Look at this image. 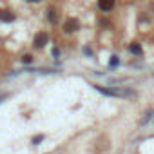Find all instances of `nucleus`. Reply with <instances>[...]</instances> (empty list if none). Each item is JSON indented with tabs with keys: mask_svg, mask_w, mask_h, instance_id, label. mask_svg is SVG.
<instances>
[{
	"mask_svg": "<svg viewBox=\"0 0 154 154\" xmlns=\"http://www.w3.org/2000/svg\"><path fill=\"white\" fill-rule=\"evenodd\" d=\"M63 29H65L67 33H74L76 29H80V22L76 20V18H67L65 24H63Z\"/></svg>",
	"mask_w": 154,
	"mask_h": 154,
	"instance_id": "1",
	"label": "nucleus"
},
{
	"mask_svg": "<svg viewBox=\"0 0 154 154\" xmlns=\"http://www.w3.org/2000/svg\"><path fill=\"white\" fill-rule=\"evenodd\" d=\"M47 42H49V35H47L45 31H40V33L35 36V47H44Z\"/></svg>",
	"mask_w": 154,
	"mask_h": 154,
	"instance_id": "2",
	"label": "nucleus"
},
{
	"mask_svg": "<svg viewBox=\"0 0 154 154\" xmlns=\"http://www.w3.org/2000/svg\"><path fill=\"white\" fill-rule=\"evenodd\" d=\"M98 8L102 11H111L114 8V0H98Z\"/></svg>",
	"mask_w": 154,
	"mask_h": 154,
	"instance_id": "3",
	"label": "nucleus"
},
{
	"mask_svg": "<svg viewBox=\"0 0 154 154\" xmlns=\"http://www.w3.org/2000/svg\"><path fill=\"white\" fill-rule=\"evenodd\" d=\"M0 20H2V22H13L15 15L11 11H0Z\"/></svg>",
	"mask_w": 154,
	"mask_h": 154,
	"instance_id": "4",
	"label": "nucleus"
},
{
	"mask_svg": "<svg viewBox=\"0 0 154 154\" xmlns=\"http://www.w3.org/2000/svg\"><path fill=\"white\" fill-rule=\"evenodd\" d=\"M47 18H49V22H51V24H56V20H58L56 11H54V9H49V11H47Z\"/></svg>",
	"mask_w": 154,
	"mask_h": 154,
	"instance_id": "5",
	"label": "nucleus"
},
{
	"mask_svg": "<svg viewBox=\"0 0 154 154\" xmlns=\"http://www.w3.org/2000/svg\"><path fill=\"white\" fill-rule=\"evenodd\" d=\"M131 53H134V54H141V47L138 45V44H131Z\"/></svg>",
	"mask_w": 154,
	"mask_h": 154,
	"instance_id": "6",
	"label": "nucleus"
},
{
	"mask_svg": "<svg viewBox=\"0 0 154 154\" xmlns=\"http://www.w3.org/2000/svg\"><path fill=\"white\" fill-rule=\"evenodd\" d=\"M22 62H24V63H31V62H33V56H31V54H24V56H22Z\"/></svg>",
	"mask_w": 154,
	"mask_h": 154,
	"instance_id": "7",
	"label": "nucleus"
},
{
	"mask_svg": "<svg viewBox=\"0 0 154 154\" xmlns=\"http://www.w3.org/2000/svg\"><path fill=\"white\" fill-rule=\"evenodd\" d=\"M42 140H44V136H42V134H40V136H35V138H33V143H40Z\"/></svg>",
	"mask_w": 154,
	"mask_h": 154,
	"instance_id": "8",
	"label": "nucleus"
},
{
	"mask_svg": "<svg viewBox=\"0 0 154 154\" xmlns=\"http://www.w3.org/2000/svg\"><path fill=\"white\" fill-rule=\"evenodd\" d=\"M116 63H118V56H112V60H111V65H112V67H114V65H116Z\"/></svg>",
	"mask_w": 154,
	"mask_h": 154,
	"instance_id": "9",
	"label": "nucleus"
},
{
	"mask_svg": "<svg viewBox=\"0 0 154 154\" xmlns=\"http://www.w3.org/2000/svg\"><path fill=\"white\" fill-rule=\"evenodd\" d=\"M27 2H38V0H27Z\"/></svg>",
	"mask_w": 154,
	"mask_h": 154,
	"instance_id": "10",
	"label": "nucleus"
}]
</instances>
